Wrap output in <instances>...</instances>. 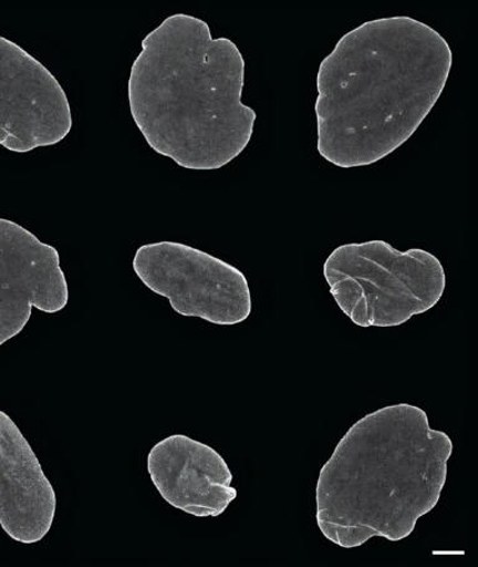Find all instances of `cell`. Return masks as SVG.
Listing matches in <instances>:
<instances>
[{
	"mask_svg": "<svg viewBox=\"0 0 478 567\" xmlns=\"http://www.w3.org/2000/svg\"><path fill=\"white\" fill-rule=\"evenodd\" d=\"M454 63L446 39L408 16L373 19L339 39L316 74V151L341 168L402 147L441 97Z\"/></svg>",
	"mask_w": 478,
	"mask_h": 567,
	"instance_id": "6da1fadb",
	"label": "cell"
},
{
	"mask_svg": "<svg viewBox=\"0 0 478 567\" xmlns=\"http://www.w3.org/2000/svg\"><path fill=\"white\" fill-rule=\"evenodd\" d=\"M129 72V113L158 155L188 171H218L251 143L257 114L242 102L246 62L201 18L169 16L149 32Z\"/></svg>",
	"mask_w": 478,
	"mask_h": 567,
	"instance_id": "7a4b0ae2",
	"label": "cell"
},
{
	"mask_svg": "<svg viewBox=\"0 0 478 567\" xmlns=\"http://www.w3.org/2000/svg\"><path fill=\"white\" fill-rule=\"evenodd\" d=\"M451 437L422 408L401 403L357 421L319 473L316 524L326 540L354 549L402 542L440 502Z\"/></svg>",
	"mask_w": 478,
	"mask_h": 567,
	"instance_id": "3957f363",
	"label": "cell"
},
{
	"mask_svg": "<svg viewBox=\"0 0 478 567\" xmlns=\"http://www.w3.org/2000/svg\"><path fill=\"white\" fill-rule=\"evenodd\" d=\"M323 274L339 308L358 327H397L430 311L446 288L444 266L422 248L398 251L382 240L345 244Z\"/></svg>",
	"mask_w": 478,
	"mask_h": 567,
	"instance_id": "277c9868",
	"label": "cell"
},
{
	"mask_svg": "<svg viewBox=\"0 0 478 567\" xmlns=\"http://www.w3.org/2000/svg\"><path fill=\"white\" fill-rule=\"evenodd\" d=\"M133 267L149 291L166 297L173 310L218 326L242 323L252 313V296L242 271L179 243L138 247Z\"/></svg>",
	"mask_w": 478,
	"mask_h": 567,
	"instance_id": "5b68a950",
	"label": "cell"
},
{
	"mask_svg": "<svg viewBox=\"0 0 478 567\" xmlns=\"http://www.w3.org/2000/svg\"><path fill=\"white\" fill-rule=\"evenodd\" d=\"M72 128L62 84L24 48L0 35V146L27 154L62 143Z\"/></svg>",
	"mask_w": 478,
	"mask_h": 567,
	"instance_id": "8992f818",
	"label": "cell"
},
{
	"mask_svg": "<svg viewBox=\"0 0 478 567\" xmlns=\"http://www.w3.org/2000/svg\"><path fill=\"white\" fill-rule=\"evenodd\" d=\"M69 302L56 248L0 217V346L22 333L33 308L54 315Z\"/></svg>",
	"mask_w": 478,
	"mask_h": 567,
	"instance_id": "52a82bcc",
	"label": "cell"
},
{
	"mask_svg": "<svg viewBox=\"0 0 478 567\" xmlns=\"http://www.w3.org/2000/svg\"><path fill=\"white\" fill-rule=\"evenodd\" d=\"M147 472L167 504L193 516L222 515L237 497L224 456L185 434L155 444L147 455Z\"/></svg>",
	"mask_w": 478,
	"mask_h": 567,
	"instance_id": "ba28073f",
	"label": "cell"
},
{
	"mask_svg": "<svg viewBox=\"0 0 478 567\" xmlns=\"http://www.w3.org/2000/svg\"><path fill=\"white\" fill-rule=\"evenodd\" d=\"M56 494L32 445L0 411V526L19 544H37L52 530Z\"/></svg>",
	"mask_w": 478,
	"mask_h": 567,
	"instance_id": "9c48e42d",
	"label": "cell"
}]
</instances>
